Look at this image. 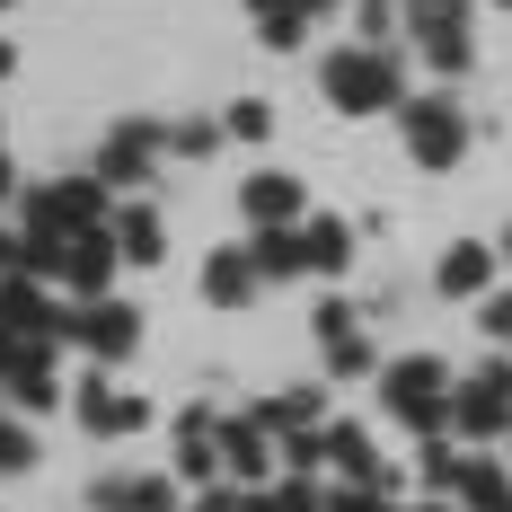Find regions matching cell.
Here are the masks:
<instances>
[{
    "label": "cell",
    "instance_id": "obj_31",
    "mask_svg": "<svg viewBox=\"0 0 512 512\" xmlns=\"http://www.w3.org/2000/svg\"><path fill=\"white\" fill-rule=\"evenodd\" d=\"M248 9H256V18H274V9H301V0H248ZM301 18H309V9H301Z\"/></svg>",
    "mask_w": 512,
    "mask_h": 512
},
{
    "label": "cell",
    "instance_id": "obj_19",
    "mask_svg": "<svg viewBox=\"0 0 512 512\" xmlns=\"http://www.w3.org/2000/svg\"><path fill=\"white\" fill-rule=\"evenodd\" d=\"M451 486L468 495V512H512V477H504L495 460H460V477H451Z\"/></svg>",
    "mask_w": 512,
    "mask_h": 512
},
{
    "label": "cell",
    "instance_id": "obj_7",
    "mask_svg": "<svg viewBox=\"0 0 512 512\" xmlns=\"http://www.w3.org/2000/svg\"><path fill=\"white\" fill-rule=\"evenodd\" d=\"M159 142H168L159 124H115V133H106V151L89 159V177H98L106 195H115V186H142V177H151V159H159Z\"/></svg>",
    "mask_w": 512,
    "mask_h": 512
},
{
    "label": "cell",
    "instance_id": "obj_6",
    "mask_svg": "<svg viewBox=\"0 0 512 512\" xmlns=\"http://www.w3.org/2000/svg\"><path fill=\"white\" fill-rule=\"evenodd\" d=\"M451 424H460L468 442H495V433H512V362L495 354L468 389H451Z\"/></svg>",
    "mask_w": 512,
    "mask_h": 512
},
{
    "label": "cell",
    "instance_id": "obj_37",
    "mask_svg": "<svg viewBox=\"0 0 512 512\" xmlns=\"http://www.w3.org/2000/svg\"><path fill=\"white\" fill-rule=\"evenodd\" d=\"M495 9H512V0H495Z\"/></svg>",
    "mask_w": 512,
    "mask_h": 512
},
{
    "label": "cell",
    "instance_id": "obj_2",
    "mask_svg": "<svg viewBox=\"0 0 512 512\" xmlns=\"http://www.w3.org/2000/svg\"><path fill=\"white\" fill-rule=\"evenodd\" d=\"M106 221H115V212H106V186H98V177H53V186L27 195V230H18V239L62 248V239H89V230H106Z\"/></svg>",
    "mask_w": 512,
    "mask_h": 512
},
{
    "label": "cell",
    "instance_id": "obj_4",
    "mask_svg": "<svg viewBox=\"0 0 512 512\" xmlns=\"http://www.w3.org/2000/svg\"><path fill=\"white\" fill-rule=\"evenodd\" d=\"M398 124H407V159H415V168H460L468 115L451 98H407V106H398Z\"/></svg>",
    "mask_w": 512,
    "mask_h": 512
},
{
    "label": "cell",
    "instance_id": "obj_26",
    "mask_svg": "<svg viewBox=\"0 0 512 512\" xmlns=\"http://www.w3.org/2000/svg\"><path fill=\"white\" fill-rule=\"evenodd\" d=\"M256 36H265L274 53H292V45L309 36V18H301V9H274V18H256Z\"/></svg>",
    "mask_w": 512,
    "mask_h": 512
},
{
    "label": "cell",
    "instance_id": "obj_10",
    "mask_svg": "<svg viewBox=\"0 0 512 512\" xmlns=\"http://www.w3.org/2000/svg\"><path fill=\"white\" fill-rule=\"evenodd\" d=\"M115 265H124V256H115V239H106V230H89V239H62V256H53V274H62L80 301H98Z\"/></svg>",
    "mask_w": 512,
    "mask_h": 512
},
{
    "label": "cell",
    "instance_id": "obj_11",
    "mask_svg": "<svg viewBox=\"0 0 512 512\" xmlns=\"http://www.w3.org/2000/svg\"><path fill=\"white\" fill-rule=\"evenodd\" d=\"M256 292H265V283H256V256L248 248H212L204 256V301L212 309H248Z\"/></svg>",
    "mask_w": 512,
    "mask_h": 512
},
{
    "label": "cell",
    "instance_id": "obj_8",
    "mask_svg": "<svg viewBox=\"0 0 512 512\" xmlns=\"http://www.w3.org/2000/svg\"><path fill=\"white\" fill-rule=\"evenodd\" d=\"M62 336H71V345H89L98 362H115V354H133V336H142V318H133L124 301H89L80 318H62Z\"/></svg>",
    "mask_w": 512,
    "mask_h": 512
},
{
    "label": "cell",
    "instance_id": "obj_5",
    "mask_svg": "<svg viewBox=\"0 0 512 512\" xmlns=\"http://www.w3.org/2000/svg\"><path fill=\"white\" fill-rule=\"evenodd\" d=\"M407 27H415V45H424V62L442 80L477 62V45H468V0H407Z\"/></svg>",
    "mask_w": 512,
    "mask_h": 512
},
{
    "label": "cell",
    "instance_id": "obj_25",
    "mask_svg": "<svg viewBox=\"0 0 512 512\" xmlns=\"http://www.w3.org/2000/svg\"><path fill=\"white\" fill-rule=\"evenodd\" d=\"M327 371H336V380H362V371H371V336H336V345H327Z\"/></svg>",
    "mask_w": 512,
    "mask_h": 512
},
{
    "label": "cell",
    "instance_id": "obj_23",
    "mask_svg": "<svg viewBox=\"0 0 512 512\" xmlns=\"http://www.w3.org/2000/svg\"><path fill=\"white\" fill-rule=\"evenodd\" d=\"M230 133H221V115H186V124H168V151L177 159H204V151H221Z\"/></svg>",
    "mask_w": 512,
    "mask_h": 512
},
{
    "label": "cell",
    "instance_id": "obj_32",
    "mask_svg": "<svg viewBox=\"0 0 512 512\" xmlns=\"http://www.w3.org/2000/svg\"><path fill=\"white\" fill-rule=\"evenodd\" d=\"M9 71H18V45H9V36H0V80H9Z\"/></svg>",
    "mask_w": 512,
    "mask_h": 512
},
{
    "label": "cell",
    "instance_id": "obj_14",
    "mask_svg": "<svg viewBox=\"0 0 512 512\" xmlns=\"http://www.w3.org/2000/svg\"><path fill=\"white\" fill-rule=\"evenodd\" d=\"M221 433V468L239 477V486H265V424L256 415H230V424H212Z\"/></svg>",
    "mask_w": 512,
    "mask_h": 512
},
{
    "label": "cell",
    "instance_id": "obj_17",
    "mask_svg": "<svg viewBox=\"0 0 512 512\" xmlns=\"http://www.w3.org/2000/svg\"><path fill=\"white\" fill-rule=\"evenodd\" d=\"M159 248H168L159 212L151 204H115V256H124V265H159Z\"/></svg>",
    "mask_w": 512,
    "mask_h": 512
},
{
    "label": "cell",
    "instance_id": "obj_21",
    "mask_svg": "<svg viewBox=\"0 0 512 512\" xmlns=\"http://www.w3.org/2000/svg\"><path fill=\"white\" fill-rule=\"evenodd\" d=\"M256 274H274V283H292V274H301V221H292V230H256Z\"/></svg>",
    "mask_w": 512,
    "mask_h": 512
},
{
    "label": "cell",
    "instance_id": "obj_34",
    "mask_svg": "<svg viewBox=\"0 0 512 512\" xmlns=\"http://www.w3.org/2000/svg\"><path fill=\"white\" fill-rule=\"evenodd\" d=\"M0 195H9V151H0Z\"/></svg>",
    "mask_w": 512,
    "mask_h": 512
},
{
    "label": "cell",
    "instance_id": "obj_16",
    "mask_svg": "<svg viewBox=\"0 0 512 512\" xmlns=\"http://www.w3.org/2000/svg\"><path fill=\"white\" fill-rule=\"evenodd\" d=\"M18 327H27V336H62L53 301L36 292V283H18V274H9V283H0V336H18Z\"/></svg>",
    "mask_w": 512,
    "mask_h": 512
},
{
    "label": "cell",
    "instance_id": "obj_30",
    "mask_svg": "<svg viewBox=\"0 0 512 512\" xmlns=\"http://www.w3.org/2000/svg\"><path fill=\"white\" fill-rule=\"evenodd\" d=\"M318 336H327V345H336V336H354V309L327 301V309H318Z\"/></svg>",
    "mask_w": 512,
    "mask_h": 512
},
{
    "label": "cell",
    "instance_id": "obj_36",
    "mask_svg": "<svg viewBox=\"0 0 512 512\" xmlns=\"http://www.w3.org/2000/svg\"><path fill=\"white\" fill-rule=\"evenodd\" d=\"M0 9H18V0H0Z\"/></svg>",
    "mask_w": 512,
    "mask_h": 512
},
{
    "label": "cell",
    "instance_id": "obj_9",
    "mask_svg": "<svg viewBox=\"0 0 512 512\" xmlns=\"http://www.w3.org/2000/svg\"><path fill=\"white\" fill-rule=\"evenodd\" d=\"M239 212H248L256 230H292V221H309V195H301V177L265 168V177H248V186H239Z\"/></svg>",
    "mask_w": 512,
    "mask_h": 512
},
{
    "label": "cell",
    "instance_id": "obj_29",
    "mask_svg": "<svg viewBox=\"0 0 512 512\" xmlns=\"http://www.w3.org/2000/svg\"><path fill=\"white\" fill-rule=\"evenodd\" d=\"M477 327L504 345V336H512V292H486V301H477Z\"/></svg>",
    "mask_w": 512,
    "mask_h": 512
},
{
    "label": "cell",
    "instance_id": "obj_20",
    "mask_svg": "<svg viewBox=\"0 0 512 512\" xmlns=\"http://www.w3.org/2000/svg\"><path fill=\"white\" fill-rule=\"evenodd\" d=\"M177 468H186V477H212V468H221V433H212V415H177Z\"/></svg>",
    "mask_w": 512,
    "mask_h": 512
},
{
    "label": "cell",
    "instance_id": "obj_3",
    "mask_svg": "<svg viewBox=\"0 0 512 512\" xmlns=\"http://www.w3.org/2000/svg\"><path fill=\"white\" fill-rule=\"evenodd\" d=\"M380 398L398 407V424L415 433H442V415H451V380H442V354H407L380 371Z\"/></svg>",
    "mask_w": 512,
    "mask_h": 512
},
{
    "label": "cell",
    "instance_id": "obj_18",
    "mask_svg": "<svg viewBox=\"0 0 512 512\" xmlns=\"http://www.w3.org/2000/svg\"><path fill=\"white\" fill-rule=\"evenodd\" d=\"M345 256H354V230L327 221V212H309V221H301V265H309V274H345Z\"/></svg>",
    "mask_w": 512,
    "mask_h": 512
},
{
    "label": "cell",
    "instance_id": "obj_33",
    "mask_svg": "<svg viewBox=\"0 0 512 512\" xmlns=\"http://www.w3.org/2000/svg\"><path fill=\"white\" fill-rule=\"evenodd\" d=\"M301 9H309V18H318V9H336V0H301Z\"/></svg>",
    "mask_w": 512,
    "mask_h": 512
},
{
    "label": "cell",
    "instance_id": "obj_1",
    "mask_svg": "<svg viewBox=\"0 0 512 512\" xmlns=\"http://www.w3.org/2000/svg\"><path fill=\"white\" fill-rule=\"evenodd\" d=\"M327 106H336V115H398V106H407L398 53H389V45H345V53H327Z\"/></svg>",
    "mask_w": 512,
    "mask_h": 512
},
{
    "label": "cell",
    "instance_id": "obj_13",
    "mask_svg": "<svg viewBox=\"0 0 512 512\" xmlns=\"http://www.w3.org/2000/svg\"><path fill=\"white\" fill-rule=\"evenodd\" d=\"M80 424H89V433H142V424H151V398H124V389H106V380H80Z\"/></svg>",
    "mask_w": 512,
    "mask_h": 512
},
{
    "label": "cell",
    "instance_id": "obj_35",
    "mask_svg": "<svg viewBox=\"0 0 512 512\" xmlns=\"http://www.w3.org/2000/svg\"><path fill=\"white\" fill-rule=\"evenodd\" d=\"M495 256H512V230H504V248H495Z\"/></svg>",
    "mask_w": 512,
    "mask_h": 512
},
{
    "label": "cell",
    "instance_id": "obj_27",
    "mask_svg": "<svg viewBox=\"0 0 512 512\" xmlns=\"http://www.w3.org/2000/svg\"><path fill=\"white\" fill-rule=\"evenodd\" d=\"M221 133H239V142H265V133H274V115H265L256 98H239L230 115H221Z\"/></svg>",
    "mask_w": 512,
    "mask_h": 512
},
{
    "label": "cell",
    "instance_id": "obj_28",
    "mask_svg": "<svg viewBox=\"0 0 512 512\" xmlns=\"http://www.w3.org/2000/svg\"><path fill=\"white\" fill-rule=\"evenodd\" d=\"M9 468H36V433H18V424L0 415V477H9Z\"/></svg>",
    "mask_w": 512,
    "mask_h": 512
},
{
    "label": "cell",
    "instance_id": "obj_12",
    "mask_svg": "<svg viewBox=\"0 0 512 512\" xmlns=\"http://www.w3.org/2000/svg\"><path fill=\"white\" fill-rule=\"evenodd\" d=\"M495 265H504V256L486 248V239H460V248H442V265H433V283H442L451 301H477V292L495 283Z\"/></svg>",
    "mask_w": 512,
    "mask_h": 512
},
{
    "label": "cell",
    "instance_id": "obj_15",
    "mask_svg": "<svg viewBox=\"0 0 512 512\" xmlns=\"http://www.w3.org/2000/svg\"><path fill=\"white\" fill-rule=\"evenodd\" d=\"M89 512H177V486L168 477H106Z\"/></svg>",
    "mask_w": 512,
    "mask_h": 512
},
{
    "label": "cell",
    "instance_id": "obj_22",
    "mask_svg": "<svg viewBox=\"0 0 512 512\" xmlns=\"http://www.w3.org/2000/svg\"><path fill=\"white\" fill-rule=\"evenodd\" d=\"M256 424H265V433H309V424H318V389H283V398H265Z\"/></svg>",
    "mask_w": 512,
    "mask_h": 512
},
{
    "label": "cell",
    "instance_id": "obj_24",
    "mask_svg": "<svg viewBox=\"0 0 512 512\" xmlns=\"http://www.w3.org/2000/svg\"><path fill=\"white\" fill-rule=\"evenodd\" d=\"M398 18H407L398 0H354V27H362V45H389V36H398Z\"/></svg>",
    "mask_w": 512,
    "mask_h": 512
}]
</instances>
